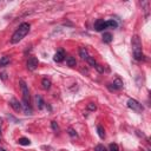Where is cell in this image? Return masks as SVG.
<instances>
[{
    "label": "cell",
    "mask_w": 151,
    "mask_h": 151,
    "mask_svg": "<svg viewBox=\"0 0 151 151\" xmlns=\"http://www.w3.org/2000/svg\"><path fill=\"white\" fill-rule=\"evenodd\" d=\"M128 107L136 112H142L143 111V105L141 103H138L136 99H129L128 100Z\"/></svg>",
    "instance_id": "cell-4"
},
{
    "label": "cell",
    "mask_w": 151,
    "mask_h": 151,
    "mask_svg": "<svg viewBox=\"0 0 151 151\" xmlns=\"http://www.w3.org/2000/svg\"><path fill=\"white\" fill-rule=\"evenodd\" d=\"M87 110H89V111H96L97 110L96 104L95 103H89V104H87Z\"/></svg>",
    "instance_id": "cell-20"
},
{
    "label": "cell",
    "mask_w": 151,
    "mask_h": 151,
    "mask_svg": "<svg viewBox=\"0 0 151 151\" xmlns=\"http://www.w3.org/2000/svg\"><path fill=\"white\" fill-rule=\"evenodd\" d=\"M35 103H37V107L39 109V110H43V109H44V104H45V103H44L41 96H39V95L35 96Z\"/></svg>",
    "instance_id": "cell-10"
},
{
    "label": "cell",
    "mask_w": 151,
    "mask_h": 151,
    "mask_svg": "<svg viewBox=\"0 0 151 151\" xmlns=\"http://www.w3.org/2000/svg\"><path fill=\"white\" fill-rule=\"evenodd\" d=\"M95 29H96V31H98V32L105 30V29H106L105 21H104L103 19H98V20L95 22Z\"/></svg>",
    "instance_id": "cell-8"
},
{
    "label": "cell",
    "mask_w": 151,
    "mask_h": 151,
    "mask_svg": "<svg viewBox=\"0 0 151 151\" xmlns=\"http://www.w3.org/2000/svg\"><path fill=\"white\" fill-rule=\"evenodd\" d=\"M20 87H21V92H22V107L24 112L26 115H32V107L30 105V92H29V87L22 79L19 80Z\"/></svg>",
    "instance_id": "cell-2"
},
{
    "label": "cell",
    "mask_w": 151,
    "mask_h": 151,
    "mask_svg": "<svg viewBox=\"0 0 151 151\" xmlns=\"http://www.w3.org/2000/svg\"><path fill=\"white\" fill-rule=\"evenodd\" d=\"M0 151H7V150H5L4 148H0Z\"/></svg>",
    "instance_id": "cell-27"
},
{
    "label": "cell",
    "mask_w": 151,
    "mask_h": 151,
    "mask_svg": "<svg viewBox=\"0 0 151 151\" xmlns=\"http://www.w3.org/2000/svg\"><path fill=\"white\" fill-rule=\"evenodd\" d=\"M95 151H107V150H106V148H105L104 145L98 144V145L95 148Z\"/></svg>",
    "instance_id": "cell-21"
},
{
    "label": "cell",
    "mask_w": 151,
    "mask_h": 151,
    "mask_svg": "<svg viewBox=\"0 0 151 151\" xmlns=\"http://www.w3.org/2000/svg\"><path fill=\"white\" fill-rule=\"evenodd\" d=\"M103 41L106 43V44H110V43L112 41V34L109 33V32L104 33V34H103Z\"/></svg>",
    "instance_id": "cell-17"
},
{
    "label": "cell",
    "mask_w": 151,
    "mask_h": 151,
    "mask_svg": "<svg viewBox=\"0 0 151 151\" xmlns=\"http://www.w3.org/2000/svg\"><path fill=\"white\" fill-rule=\"evenodd\" d=\"M41 85H43V89L44 90H48L50 87H51V80L47 79V78H44L41 80Z\"/></svg>",
    "instance_id": "cell-14"
},
{
    "label": "cell",
    "mask_w": 151,
    "mask_h": 151,
    "mask_svg": "<svg viewBox=\"0 0 151 151\" xmlns=\"http://www.w3.org/2000/svg\"><path fill=\"white\" fill-rule=\"evenodd\" d=\"M97 132H98V136L102 138V139H104L105 138V130H104V128L102 127V125H98L97 127Z\"/></svg>",
    "instance_id": "cell-16"
},
{
    "label": "cell",
    "mask_w": 151,
    "mask_h": 151,
    "mask_svg": "<svg viewBox=\"0 0 151 151\" xmlns=\"http://www.w3.org/2000/svg\"><path fill=\"white\" fill-rule=\"evenodd\" d=\"M132 53H133V58L136 60H142L143 59V51H142V43H141V39L138 35H135L132 38Z\"/></svg>",
    "instance_id": "cell-3"
},
{
    "label": "cell",
    "mask_w": 151,
    "mask_h": 151,
    "mask_svg": "<svg viewBox=\"0 0 151 151\" xmlns=\"http://www.w3.org/2000/svg\"><path fill=\"white\" fill-rule=\"evenodd\" d=\"M109 87H110V90H113V91L120 90V89H123V82L119 78H116V80L113 82V84H110Z\"/></svg>",
    "instance_id": "cell-6"
},
{
    "label": "cell",
    "mask_w": 151,
    "mask_h": 151,
    "mask_svg": "<svg viewBox=\"0 0 151 151\" xmlns=\"http://www.w3.org/2000/svg\"><path fill=\"white\" fill-rule=\"evenodd\" d=\"M69 135H70L71 137H77V136H78V135H77V132H76L72 128H70V129H69Z\"/></svg>",
    "instance_id": "cell-24"
},
{
    "label": "cell",
    "mask_w": 151,
    "mask_h": 151,
    "mask_svg": "<svg viewBox=\"0 0 151 151\" xmlns=\"http://www.w3.org/2000/svg\"><path fill=\"white\" fill-rule=\"evenodd\" d=\"M97 70H98V72H100V73H103L104 72V69L102 67V66H100V65H98V64H96V66H95Z\"/></svg>",
    "instance_id": "cell-25"
},
{
    "label": "cell",
    "mask_w": 151,
    "mask_h": 151,
    "mask_svg": "<svg viewBox=\"0 0 151 151\" xmlns=\"http://www.w3.org/2000/svg\"><path fill=\"white\" fill-rule=\"evenodd\" d=\"M79 56H80V58H82L83 60H87V58L90 57L89 53H87V50H86L85 47H80V48H79Z\"/></svg>",
    "instance_id": "cell-11"
},
{
    "label": "cell",
    "mask_w": 151,
    "mask_h": 151,
    "mask_svg": "<svg viewBox=\"0 0 151 151\" xmlns=\"http://www.w3.org/2000/svg\"><path fill=\"white\" fill-rule=\"evenodd\" d=\"M10 105L13 107V110L17 111V112H19V111L21 110V104L19 103V100H17L16 98H12V99L10 100Z\"/></svg>",
    "instance_id": "cell-9"
},
{
    "label": "cell",
    "mask_w": 151,
    "mask_h": 151,
    "mask_svg": "<svg viewBox=\"0 0 151 151\" xmlns=\"http://www.w3.org/2000/svg\"><path fill=\"white\" fill-rule=\"evenodd\" d=\"M30 27H31V25L29 22H22L21 25H19V27L16 30V32L13 33V35L11 38V43L17 44V43L21 41L30 32Z\"/></svg>",
    "instance_id": "cell-1"
},
{
    "label": "cell",
    "mask_w": 151,
    "mask_h": 151,
    "mask_svg": "<svg viewBox=\"0 0 151 151\" xmlns=\"http://www.w3.org/2000/svg\"><path fill=\"white\" fill-rule=\"evenodd\" d=\"M109 151H119L118 145H117V144H115V143H111V144H110V146H109Z\"/></svg>",
    "instance_id": "cell-19"
},
{
    "label": "cell",
    "mask_w": 151,
    "mask_h": 151,
    "mask_svg": "<svg viewBox=\"0 0 151 151\" xmlns=\"http://www.w3.org/2000/svg\"><path fill=\"white\" fill-rule=\"evenodd\" d=\"M105 25H106V29L107 27H110V29H116L118 25H117V22L113 20V19H111V20H107V21H105Z\"/></svg>",
    "instance_id": "cell-18"
},
{
    "label": "cell",
    "mask_w": 151,
    "mask_h": 151,
    "mask_svg": "<svg viewBox=\"0 0 151 151\" xmlns=\"http://www.w3.org/2000/svg\"><path fill=\"white\" fill-rule=\"evenodd\" d=\"M10 61H11L10 57H7V56L1 57V58H0V67H4V66H6V65H8Z\"/></svg>",
    "instance_id": "cell-12"
},
{
    "label": "cell",
    "mask_w": 151,
    "mask_h": 151,
    "mask_svg": "<svg viewBox=\"0 0 151 151\" xmlns=\"http://www.w3.org/2000/svg\"><path fill=\"white\" fill-rule=\"evenodd\" d=\"M0 136H1V120H0Z\"/></svg>",
    "instance_id": "cell-26"
},
{
    "label": "cell",
    "mask_w": 151,
    "mask_h": 151,
    "mask_svg": "<svg viewBox=\"0 0 151 151\" xmlns=\"http://www.w3.org/2000/svg\"><path fill=\"white\" fill-rule=\"evenodd\" d=\"M18 144L24 145V146H27V145L31 144V141L29 139V138H26V137H21V138H19V139H18Z\"/></svg>",
    "instance_id": "cell-13"
},
{
    "label": "cell",
    "mask_w": 151,
    "mask_h": 151,
    "mask_svg": "<svg viewBox=\"0 0 151 151\" xmlns=\"http://www.w3.org/2000/svg\"><path fill=\"white\" fill-rule=\"evenodd\" d=\"M38 64H39V61H38V59L35 57H30L26 65H27L29 71H34L38 67Z\"/></svg>",
    "instance_id": "cell-5"
},
{
    "label": "cell",
    "mask_w": 151,
    "mask_h": 151,
    "mask_svg": "<svg viewBox=\"0 0 151 151\" xmlns=\"http://www.w3.org/2000/svg\"><path fill=\"white\" fill-rule=\"evenodd\" d=\"M65 52H64V50H59V51H57L56 52V54H54V57H53V60L56 61V63H60V61H63L65 59Z\"/></svg>",
    "instance_id": "cell-7"
},
{
    "label": "cell",
    "mask_w": 151,
    "mask_h": 151,
    "mask_svg": "<svg viewBox=\"0 0 151 151\" xmlns=\"http://www.w3.org/2000/svg\"><path fill=\"white\" fill-rule=\"evenodd\" d=\"M87 63H89V64H90L91 66H96V64H97L96 60H95L92 57H89V58H87Z\"/></svg>",
    "instance_id": "cell-22"
},
{
    "label": "cell",
    "mask_w": 151,
    "mask_h": 151,
    "mask_svg": "<svg viewBox=\"0 0 151 151\" xmlns=\"http://www.w3.org/2000/svg\"><path fill=\"white\" fill-rule=\"evenodd\" d=\"M66 64H67L69 66L73 67V66H76V64H77V61H76V59H74L73 57L67 56V57H66Z\"/></svg>",
    "instance_id": "cell-15"
},
{
    "label": "cell",
    "mask_w": 151,
    "mask_h": 151,
    "mask_svg": "<svg viewBox=\"0 0 151 151\" xmlns=\"http://www.w3.org/2000/svg\"><path fill=\"white\" fill-rule=\"evenodd\" d=\"M51 125H52V129H53V130H54L56 132H59V127H58L57 122H54V120H53V122L51 123Z\"/></svg>",
    "instance_id": "cell-23"
}]
</instances>
